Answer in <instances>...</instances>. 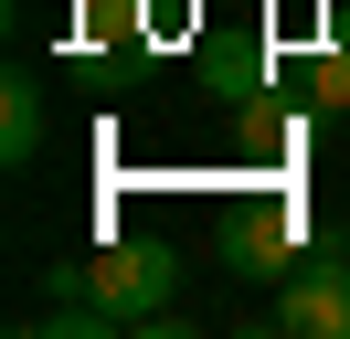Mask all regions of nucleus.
I'll use <instances>...</instances> for the list:
<instances>
[{"label": "nucleus", "mask_w": 350, "mask_h": 339, "mask_svg": "<svg viewBox=\"0 0 350 339\" xmlns=\"http://www.w3.org/2000/svg\"><path fill=\"white\" fill-rule=\"evenodd\" d=\"M75 286V308H53V329H96V339H117V329H170V286H180V254L159 244H96L85 265H53Z\"/></svg>", "instance_id": "obj_1"}, {"label": "nucleus", "mask_w": 350, "mask_h": 339, "mask_svg": "<svg viewBox=\"0 0 350 339\" xmlns=\"http://www.w3.org/2000/svg\"><path fill=\"white\" fill-rule=\"evenodd\" d=\"M340 244H350V223L340 233H308L297 202H255V212L223 223V265H234V275H276V286L308 265V254H340Z\"/></svg>", "instance_id": "obj_2"}, {"label": "nucleus", "mask_w": 350, "mask_h": 339, "mask_svg": "<svg viewBox=\"0 0 350 339\" xmlns=\"http://www.w3.org/2000/svg\"><path fill=\"white\" fill-rule=\"evenodd\" d=\"M276 329L286 339H350V265L340 254H308L276 286Z\"/></svg>", "instance_id": "obj_3"}, {"label": "nucleus", "mask_w": 350, "mask_h": 339, "mask_svg": "<svg viewBox=\"0 0 350 339\" xmlns=\"http://www.w3.org/2000/svg\"><path fill=\"white\" fill-rule=\"evenodd\" d=\"M0 159H11V170L43 159V74H32V64L0 74Z\"/></svg>", "instance_id": "obj_4"}, {"label": "nucleus", "mask_w": 350, "mask_h": 339, "mask_svg": "<svg viewBox=\"0 0 350 339\" xmlns=\"http://www.w3.org/2000/svg\"><path fill=\"white\" fill-rule=\"evenodd\" d=\"M319 106H350V53H329V64H319Z\"/></svg>", "instance_id": "obj_5"}, {"label": "nucleus", "mask_w": 350, "mask_h": 339, "mask_svg": "<svg viewBox=\"0 0 350 339\" xmlns=\"http://www.w3.org/2000/svg\"><path fill=\"white\" fill-rule=\"evenodd\" d=\"M340 223H350V212H340Z\"/></svg>", "instance_id": "obj_6"}]
</instances>
